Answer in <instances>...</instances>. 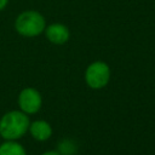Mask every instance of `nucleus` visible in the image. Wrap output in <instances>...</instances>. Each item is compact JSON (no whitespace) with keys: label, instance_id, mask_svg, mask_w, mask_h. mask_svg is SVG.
<instances>
[{"label":"nucleus","instance_id":"f257e3e1","mask_svg":"<svg viewBox=\"0 0 155 155\" xmlns=\"http://www.w3.org/2000/svg\"><path fill=\"white\" fill-rule=\"evenodd\" d=\"M29 127V119L22 111H10L0 120V134L5 139H17L22 137Z\"/></svg>","mask_w":155,"mask_h":155},{"label":"nucleus","instance_id":"f03ea898","mask_svg":"<svg viewBox=\"0 0 155 155\" xmlns=\"http://www.w3.org/2000/svg\"><path fill=\"white\" fill-rule=\"evenodd\" d=\"M45 28V18L36 11L22 12L16 19V29L21 35L36 36Z\"/></svg>","mask_w":155,"mask_h":155},{"label":"nucleus","instance_id":"7ed1b4c3","mask_svg":"<svg viewBox=\"0 0 155 155\" xmlns=\"http://www.w3.org/2000/svg\"><path fill=\"white\" fill-rule=\"evenodd\" d=\"M86 82L92 88H101L107 85L110 78L109 67L103 62H94L92 63L85 74Z\"/></svg>","mask_w":155,"mask_h":155},{"label":"nucleus","instance_id":"20e7f679","mask_svg":"<svg viewBox=\"0 0 155 155\" xmlns=\"http://www.w3.org/2000/svg\"><path fill=\"white\" fill-rule=\"evenodd\" d=\"M18 103L22 111L34 114L41 107V96L35 88H24L19 93Z\"/></svg>","mask_w":155,"mask_h":155},{"label":"nucleus","instance_id":"39448f33","mask_svg":"<svg viewBox=\"0 0 155 155\" xmlns=\"http://www.w3.org/2000/svg\"><path fill=\"white\" fill-rule=\"evenodd\" d=\"M46 36L51 42L61 45L69 39V30L65 25L61 23H54L46 28Z\"/></svg>","mask_w":155,"mask_h":155},{"label":"nucleus","instance_id":"423d86ee","mask_svg":"<svg viewBox=\"0 0 155 155\" xmlns=\"http://www.w3.org/2000/svg\"><path fill=\"white\" fill-rule=\"evenodd\" d=\"M30 133L38 140H46L51 137L52 128L46 121L39 120V121H34L30 125Z\"/></svg>","mask_w":155,"mask_h":155},{"label":"nucleus","instance_id":"0eeeda50","mask_svg":"<svg viewBox=\"0 0 155 155\" xmlns=\"http://www.w3.org/2000/svg\"><path fill=\"white\" fill-rule=\"evenodd\" d=\"M0 155H25V150L16 142H6L0 145Z\"/></svg>","mask_w":155,"mask_h":155},{"label":"nucleus","instance_id":"6e6552de","mask_svg":"<svg viewBox=\"0 0 155 155\" xmlns=\"http://www.w3.org/2000/svg\"><path fill=\"white\" fill-rule=\"evenodd\" d=\"M7 4V0H0V10H2Z\"/></svg>","mask_w":155,"mask_h":155},{"label":"nucleus","instance_id":"1a4fd4ad","mask_svg":"<svg viewBox=\"0 0 155 155\" xmlns=\"http://www.w3.org/2000/svg\"><path fill=\"white\" fill-rule=\"evenodd\" d=\"M42 155H61V154H58L57 151H47V153H45Z\"/></svg>","mask_w":155,"mask_h":155}]
</instances>
